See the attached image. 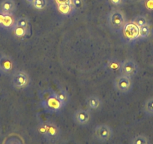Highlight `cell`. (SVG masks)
I'll return each mask as SVG.
<instances>
[{
	"instance_id": "2",
	"label": "cell",
	"mask_w": 153,
	"mask_h": 144,
	"mask_svg": "<svg viewBox=\"0 0 153 144\" xmlns=\"http://www.w3.org/2000/svg\"><path fill=\"white\" fill-rule=\"evenodd\" d=\"M107 23L110 30L113 32H120L123 30L126 23V16L121 10L113 9L109 14L107 17Z\"/></svg>"
},
{
	"instance_id": "21",
	"label": "cell",
	"mask_w": 153,
	"mask_h": 144,
	"mask_svg": "<svg viewBox=\"0 0 153 144\" xmlns=\"http://www.w3.org/2000/svg\"><path fill=\"white\" fill-rule=\"evenodd\" d=\"M13 33H14V36H16L17 38H23L24 36H26L28 33V31L26 30L23 28L20 27V26H17L16 25H14L13 26V28L11 29Z\"/></svg>"
},
{
	"instance_id": "9",
	"label": "cell",
	"mask_w": 153,
	"mask_h": 144,
	"mask_svg": "<svg viewBox=\"0 0 153 144\" xmlns=\"http://www.w3.org/2000/svg\"><path fill=\"white\" fill-rule=\"evenodd\" d=\"M123 35L129 42L139 39V27L134 22L127 23L123 29Z\"/></svg>"
},
{
	"instance_id": "17",
	"label": "cell",
	"mask_w": 153,
	"mask_h": 144,
	"mask_svg": "<svg viewBox=\"0 0 153 144\" xmlns=\"http://www.w3.org/2000/svg\"><path fill=\"white\" fill-rule=\"evenodd\" d=\"M56 95L58 96L59 99L61 101L63 105L65 107L68 104V103L69 102V100H70V96H69V94L68 93L67 91L65 89H60L56 92Z\"/></svg>"
},
{
	"instance_id": "3",
	"label": "cell",
	"mask_w": 153,
	"mask_h": 144,
	"mask_svg": "<svg viewBox=\"0 0 153 144\" xmlns=\"http://www.w3.org/2000/svg\"><path fill=\"white\" fill-rule=\"evenodd\" d=\"M42 104L44 109L50 114L59 112L65 107L62 103L61 102V101L59 99L56 92H51V95L48 98L43 100Z\"/></svg>"
},
{
	"instance_id": "23",
	"label": "cell",
	"mask_w": 153,
	"mask_h": 144,
	"mask_svg": "<svg viewBox=\"0 0 153 144\" xmlns=\"http://www.w3.org/2000/svg\"><path fill=\"white\" fill-rule=\"evenodd\" d=\"M18 134H11L7 140L3 141L4 143H23V141L20 140H15L16 137H17Z\"/></svg>"
},
{
	"instance_id": "16",
	"label": "cell",
	"mask_w": 153,
	"mask_h": 144,
	"mask_svg": "<svg viewBox=\"0 0 153 144\" xmlns=\"http://www.w3.org/2000/svg\"><path fill=\"white\" fill-rule=\"evenodd\" d=\"M131 144H150V141L149 137L146 136L144 134H138L134 136L131 140Z\"/></svg>"
},
{
	"instance_id": "20",
	"label": "cell",
	"mask_w": 153,
	"mask_h": 144,
	"mask_svg": "<svg viewBox=\"0 0 153 144\" xmlns=\"http://www.w3.org/2000/svg\"><path fill=\"white\" fill-rule=\"evenodd\" d=\"M48 5V0H35L31 6H32L34 9L41 11V10H43L45 9V8H46Z\"/></svg>"
},
{
	"instance_id": "8",
	"label": "cell",
	"mask_w": 153,
	"mask_h": 144,
	"mask_svg": "<svg viewBox=\"0 0 153 144\" xmlns=\"http://www.w3.org/2000/svg\"><path fill=\"white\" fill-rule=\"evenodd\" d=\"M14 61L6 54L0 55V74L2 75H11L14 73Z\"/></svg>"
},
{
	"instance_id": "14",
	"label": "cell",
	"mask_w": 153,
	"mask_h": 144,
	"mask_svg": "<svg viewBox=\"0 0 153 144\" xmlns=\"http://www.w3.org/2000/svg\"><path fill=\"white\" fill-rule=\"evenodd\" d=\"M57 10H58L59 13L63 16H71L74 14V12L76 11L73 5L71 4L57 5Z\"/></svg>"
},
{
	"instance_id": "4",
	"label": "cell",
	"mask_w": 153,
	"mask_h": 144,
	"mask_svg": "<svg viewBox=\"0 0 153 144\" xmlns=\"http://www.w3.org/2000/svg\"><path fill=\"white\" fill-rule=\"evenodd\" d=\"M113 129L107 124L98 125L93 130V137L99 143L108 142L113 137Z\"/></svg>"
},
{
	"instance_id": "5",
	"label": "cell",
	"mask_w": 153,
	"mask_h": 144,
	"mask_svg": "<svg viewBox=\"0 0 153 144\" xmlns=\"http://www.w3.org/2000/svg\"><path fill=\"white\" fill-rule=\"evenodd\" d=\"M113 86H114L115 90L119 93H129L133 88V80L131 77L120 74L115 79Z\"/></svg>"
},
{
	"instance_id": "10",
	"label": "cell",
	"mask_w": 153,
	"mask_h": 144,
	"mask_svg": "<svg viewBox=\"0 0 153 144\" xmlns=\"http://www.w3.org/2000/svg\"><path fill=\"white\" fill-rule=\"evenodd\" d=\"M74 122L78 125H86L91 120L90 111L89 110L80 109L74 112L73 116Z\"/></svg>"
},
{
	"instance_id": "15",
	"label": "cell",
	"mask_w": 153,
	"mask_h": 144,
	"mask_svg": "<svg viewBox=\"0 0 153 144\" xmlns=\"http://www.w3.org/2000/svg\"><path fill=\"white\" fill-rule=\"evenodd\" d=\"M143 111L146 115L153 117V98H149L146 100L143 107Z\"/></svg>"
},
{
	"instance_id": "7",
	"label": "cell",
	"mask_w": 153,
	"mask_h": 144,
	"mask_svg": "<svg viewBox=\"0 0 153 144\" xmlns=\"http://www.w3.org/2000/svg\"><path fill=\"white\" fill-rule=\"evenodd\" d=\"M121 74L132 77L139 71L138 64L132 59H126L120 63V67Z\"/></svg>"
},
{
	"instance_id": "27",
	"label": "cell",
	"mask_w": 153,
	"mask_h": 144,
	"mask_svg": "<svg viewBox=\"0 0 153 144\" xmlns=\"http://www.w3.org/2000/svg\"><path fill=\"white\" fill-rule=\"evenodd\" d=\"M55 2L56 5H67V4L72 5V0H55Z\"/></svg>"
},
{
	"instance_id": "12",
	"label": "cell",
	"mask_w": 153,
	"mask_h": 144,
	"mask_svg": "<svg viewBox=\"0 0 153 144\" xmlns=\"http://www.w3.org/2000/svg\"><path fill=\"white\" fill-rule=\"evenodd\" d=\"M17 9L14 0H2L0 2V12L5 14H13Z\"/></svg>"
},
{
	"instance_id": "13",
	"label": "cell",
	"mask_w": 153,
	"mask_h": 144,
	"mask_svg": "<svg viewBox=\"0 0 153 144\" xmlns=\"http://www.w3.org/2000/svg\"><path fill=\"white\" fill-rule=\"evenodd\" d=\"M15 20L13 14H5L0 12V26L6 29H12L15 24Z\"/></svg>"
},
{
	"instance_id": "22",
	"label": "cell",
	"mask_w": 153,
	"mask_h": 144,
	"mask_svg": "<svg viewBox=\"0 0 153 144\" xmlns=\"http://www.w3.org/2000/svg\"><path fill=\"white\" fill-rule=\"evenodd\" d=\"M134 23L138 26V27H141V26H144L146 24H148L149 21L148 19L146 17H145L144 15H138L137 17H134L133 20Z\"/></svg>"
},
{
	"instance_id": "28",
	"label": "cell",
	"mask_w": 153,
	"mask_h": 144,
	"mask_svg": "<svg viewBox=\"0 0 153 144\" xmlns=\"http://www.w3.org/2000/svg\"><path fill=\"white\" fill-rule=\"evenodd\" d=\"M25 1V2H26V4H27V5H32V4L33 3V2L34 1H35V0H24Z\"/></svg>"
},
{
	"instance_id": "24",
	"label": "cell",
	"mask_w": 153,
	"mask_h": 144,
	"mask_svg": "<svg viewBox=\"0 0 153 144\" xmlns=\"http://www.w3.org/2000/svg\"><path fill=\"white\" fill-rule=\"evenodd\" d=\"M142 4L147 11L153 14V0H143Z\"/></svg>"
},
{
	"instance_id": "19",
	"label": "cell",
	"mask_w": 153,
	"mask_h": 144,
	"mask_svg": "<svg viewBox=\"0 0 153 144\" xmlns=\"http://www.w3.org/2000/svg\"><path fill=\"white\" fill-rule=\"evenodd\" d=\"M16 26H20V27L23 28L26 30L29 31V21L26 17H19L15 20V24Z\"/></svg>"
},
{
	"instance_id": "11",
	"label": "cell",
	"mask_w": 153,
	"mask_h": 144,
	"mask_svg": "<svg viewBox=\"0 0 153 144\" xmlns=\"http://www.w3.org/2000/svg\"><path fill=\"white\" fill-rule=\"evenodd\" d=\"M86 104L89 111H98L102 107V101L95 95L88 96L86 99Z\"/></svg>"
},
{
	"instance_id": "26",
	"label": "cell",
	"mask_w": 153,
	"mask_h": 144,
	"mask_svg": "<svg viewBox=\"0 0 153 144\" xmlns=\"http://www.w3.org/2000/svg\"><path fill=\"white\" fill-rule=\"evenodd\" d=\"M108 2L113 6L120 8V7L123 6L124 5L125 0H108Z\"/></svg>"
},
{
	"instance_id": "18",
	"label": "cell",
	"mask_w": 153,
	"mask_h": 144,
	"mask_svg": "<svg viewBox=\"0 0 153 144\" xmlns=\"http://www.w3.org/2000/svg\"><path fill=\"white\" fill-rule=\"evenodd\" d=\"M151 34L150 25L146 24L139 28V39H146Z\"/></svg>"
},
{
	"instance_id": "6",
	"label": "cell",
	"mask_w": 153,
	"mask_h": 144,
	"mask_svg": "<svg viewBox=\"0 0 153 144\" xmlns=\"http://www.w3.org/2000/svg\"><path fill=\"white\" fill-rule=\"evenodd\" d=\"M12 86L16 89H23L27 87L30 83V77L26 71L17 70L12 74Z\"/></svg>"
},
{
	"instance_id": "25",
	"label": "cell",
	"mask_w": 153,
	"mask_h": 144,
	"mask_svg": "<svg viewBox=\"0 0 153 144\" xmlns=\"http://www.w3.org/2000/svg\"><path fill=\"white\" fill-rule=\"evenodd\" d=\"M72 5L75 11L83 9L85 6L84 0H72Z\"/></svg>"
},
{
	"instance_id": "1",
	"label": "cell",
	"mask_w": 153,
	"mask_h": 144,
	"mask_svg": "<svg viewBox=\"0 0 153 144\" xmlns=\"http://www.w3.org/2000/svg\"><path fill=\"white\" fill-rule=\"evenodd\" d=\"M38 131L48 142H56L61 138V129L51 122H44L38 125Z\"/></svg>"
}]
</instances>
